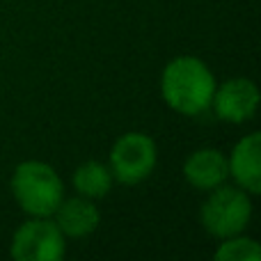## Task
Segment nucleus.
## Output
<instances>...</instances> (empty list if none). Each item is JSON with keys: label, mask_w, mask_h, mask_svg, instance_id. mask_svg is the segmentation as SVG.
Instances as JSON below:
<instances>
[{"label": "nucleus", "mask_w": 261, "mask_h": 261, "mask_svg": "<svg viewBox=\"0 0 261 261\" xmlns=\"http://www.w3.org/2000/svg\"><path fill=\"white\" fill-rule=\"evenodd\" d=\"M216 78L211 69L195 55H179L170 60L161 76L163 101L179 115H202L211 108Z\"/></svg>", "instance_id": "nucleus-1"}, {"label": "nucleus", "mask_w": 261, "mask_h": 261, "mask_svg": "<svg viewBox=\"0 0 261 261\" xmlns=\"http://www.w3.org/2000/svg\"><path fill=\"white\" fill-rule=\"evenodd\" d=\"M12 195L28 216L50 218L64 199V184L48 163L25 161L12 174Z\"/></svg>", "instance_id": "nucleus-2"}, {"label": "nucleus", "mask_w": 261, "mask_h": 261, "mask_svg": "<svg viewBox=\"0 0 261 261\" xmlns=\"http://www.w3.org/2000/svg\"><path fill=\"white\" fill-rule=\"evenodd\" d=\"M202 227L216 239H229V236L243 234L252 218V202L250 193L239 186H218L208 190L206 202L202 204Z\"/></svg>", "instance_id": "nucleus-3"}, {"label": "nucleus", "mask_w": 261, "mask_h": 261, "mask_svg": "<svg viewBox=\"0 0 261 261\" xmlns=\"http://www.w3.org/2000/svg\"><path fill=\"white\" fill-rule=\"evenodd\" d=\"M158 161L156 142L144 133H124L110 149L113 179L124 186H138L153 172Z\"/></svg>", "instance_id": "nucleus-4"}, {"label": "nucleus", "mask_w": 261, "mask_h": 261, "mask_svg": "<svg viewBox=\"0 0 261 261\" xmlns=\"http://www.w3.org/2000/svg\"><path fill=\"white\" fill-rule=\"evenodd\" d=\"M64 252V234L50 218H32L12 236V257L16 261H60Z\"/></svg>", "instance_id": "nucleus-5"}, {"label": "nucleus", "mask_w": 261, "mask_h": 261, "mask_svg": "<svg viewBox=\"0 0 261 261\" xmlns=\"http://www.w3.org/2000/svg\"><path fill=\"white\" fill-rule=\"evenodd\" d=\"M211 106L218 119L243 124L254 117L259 108V90L250 78H231L213 92Z\"/></svg>", "instance_id": "nucleus-6"}, {"label": "nucleus", "mask_w": 261, "mask_h": 261, "mask_svg": "<svg viewBox=\"0 0 261 261\" xmlns=\"http://www.w3.org/2000/svg\"><path fill=\"white\" fill-rule=\"evenodd\" d=\"M227 167L239 188L250 195L261 193V133H250L239 140L227 158Z\"/></svg>", "instance_id": "nucleus-7"}, {"label": "nucleus", "mask_w": 261, "mask_h": 261, "mask_svg": "<svg viewBox=\"0 0 261 261\" xmlns=\"http://www.w3.org/2000/svg\"><path fill=\"white\" fill-rule=\"evenodd\" d=\"M184 176L193 188L197 190H213L222 186L229 176V167H227V158L218 149H197L193 151L184 163Z\"/></svg>", "instance_id": "nucleus-8"}, {"label": "nucleus", "mask_w": 261, "mask_h": 261, "mask_svg": "<svg viewBox=\"0 0 261 261\" xmlns=\"http://www.w3.org/2000/svg\"><path fill=\"white\" fill-rule=\"evenodd\" d=\"M53 216H55V225L69 239H85L101 222V213L96 208V204L92 199L83 197V195L81 197L62 199Z\"/></svg>", "instance_id": "nucleus-9"}, {"label": "nucleus", "mask_w": 261, "mask_h": 261, "mask_svg": "<svg viewBox=\"0 0 261 261\" xmlns=\"http://www.w3.org/2000/svg\"><path fill=\"white\" fill-rule=\"evenodd\" d=\"M73 188L87 199H101L113 188V172L99 161H87L73 172Z\"/></svg>", "instance_id": "nucleus-10"}, {"label": "nucleus", "mask_w": 261, "mask_h": 261, "mask_svg": "<svg viewBox=\"0 0 261 261\" xmlns=\"http://www.w3.org/2000/svg\"><path fill=\"white\" fill-rule=\"evenodd\" d=\"M261 259V248L254 239L248 236H229L222 239L220 248L216 250V261H259Z\"/></svg>", "instance_id": "nucleus-11"}]
</instances>
